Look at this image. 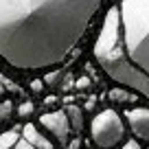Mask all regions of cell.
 <instances>
[{
	"mask_svg": "<svg viewBox=\"0 0 149 149\" xmlns=\"http://www.w3.org/2000/svg\"><path fill=\"white\" fill-rule=\"evenodd\" d=\"M31 112H33V105H31V103H24V105L20 107V114H22V116H29Z\"/></svg>",
	"mask_w": 149,
	"mask_h": 149,
	"instance_id": "obj_12",
	"label": "cell"
},
{
	"mask_svg": "<svg viewBox=\"0 0 149 149\" xmlns=\"http://www.w3.org/2000/svg\"><path fill=\"white\" fill-rule=\"evenodd\" d=\"M66 116H68L70 127H72L74 132H81L84 121H81V110H79V107H77V105H68V107H66Z\"/></svg>",
	"mask_w": 149,
	"mask_h": 149,
	"instance_id": "obj_9",
	"label": "cell"
},
{
	"mask_svg": "<svg viewBox=\"0 0 149 149\" xmlns=\"http://www.w3.org/2000/svg\"><path fill=\"white\" fill-rule=\"evenodd\" d=\"M118 11L127 55L149 79V0H123Z\"/></svg>",
	"mask_w": 149,
	"mask_h": 149,
	"instance_id": "obj_3",
	"label": "cell"
},
{
	"mask_svg": "<svg viewBox=\"0 0 149 149\" xmlns=\"http://www.w3.org/2000/svg\"><path fill=\"white\" fill-rule=\"evenodd\" d=\"M101 0H0V59L18 70L66 61Z\"/></svg>",
	"mask_w": 149,
	"mask_h": 149,
	"instance_id": "obj_1",
	"label": "cell"
},
{
	"mask_svg": "<svg viewBox=\"0 0 149 149\" xmlns=\"http://www.w3.org/2000/svg\"><path fill=\"white\" fill-rule=\"evenodd\" d=\"M22 136H24V138H26L31 145H35V147H40V149H53L51 143H48V140L44 138L40 132H37V127L31 125V123H26V125L22 127Z\"/></svg>",
	"mask_w": 149,
	"mask_h": 149,
	"instance_id": "obj_8",
	"label": "cell"
},
{
	"mask_svg": "<svg viewBox=\"0 0 149 149\" xmlns=\"http://www.w3.org/2000/svg\"><path fill=\"white\" fill-rule=\"evenodd\" d=\"M110 101H114V103H130L132 94L127 92V90H123V88H114V90H110Z\"/></svg>",
	"mask_w": 149,
	"mask_h": 149,
	"instance_id": "obj_10",
	"label": "cell"
},
{
	"mask_svg": "<svg viewBox=\"0 0 149 149\" xmlns=\"http://www.w3.org/2000/svg\"><path fill=\"white\" fill-rule=\"evenodd\" d=\"M11 112H13V103L11 101H0V123H5L11 118Z\"/></svg>",
	"mask_w": 149,
	"mask_h": 149,
	"instance_id": "obj_11",
	"label": "cell"
},
{
	"mask_svg": "<svg viewBox=\"0 0 149 149\" xmlns=\"http://www.w3.org/2000/svg\"><path fill=\"white\" fill-rule=\"evenodd\" d=\"M0 149H40V147L29 143L20 130H9L0 136Z\"/></svg>",
	"mask_w": 149,
	"mask_h": 149,
	"instance_id": "obj_7",
	"label": "cell"
},
{
	"mask_svg": "<svg viewBox=\"0 0 149 149\" xmlns=\"http://www.w3.org/2000/svg\"><path fill=\"white\" fill-rule=\"evenodd\" d=\"M33 90H35V92H40V90H42V86H40V81H33Z\"/></svg>",
	"mask_w": 149,
	"mask_h": 149,
	"instance_id": "obj_15",
	"label": "cell"
},
{
	"mask_svg": "<svg viewBox=\"0 0 149 149\" xmlns=\"http://www.w3.org/2000/svg\"><path fill=\"white\" fill-rule=\"evenodd\" d=\"M90 134L101 149H112L125 138V123L114 110H103L92 118Z\"/></svg>",
	"mask_w": 149,
	"mask_h": 149,
	"instance_id": "obj_4",
	"label": "cell"
},
{
	"mask_svg": "<svg viewBox=\"0 0 149 149\" xmlns=\"http://www.w3.org/2000/svg\"><path fill=\"white\" fill-rule=\"evenodd\" d=\"M5 84H7V81L2 79V77H0V97H2V94H5Z\"/></svg>",
	"mask_w": 149,
	"mask_h": 149,
	"instance_id": "obj_14",
	"label": "cell"
},
{
	"mask_svg": "<svg viewBox=\"0 0 149 149\" xmlns=\"http://www.w3.org/2000/svg\"><path fill=\"white\" fill-rule=\"evenodd\" d=\"M121 149H143V147H140V145L138 143H136V140H127V143L125 145H123V147Z\"/></svg>",
	"mask_w": 149,
	"mask_h": 149,
	"instance_id": "obj_13",
	"label": "cell"
},
{
	"mask_svg": "<svg viewBox=\"0 0 149 149\" xmlns=\"http://www.w3.org/2000/svg\"><path fill=\"white\" fill-rule=\"evenodd\" d=\"M40 125L57 140V145H61V147L68 145L70 130H72V127H70V121H68V116H66V112H59V110L57 112H46V114L40 116Z\"/></svg>",
	"mask_w": 149,
	"mask_h": 149,
	"instance_id": "obj_5",
	"label": "cell"
},
{
	"mask_svg": "<svg viewBox=\"0 0 149 149\" xmlns=\"http://www.w3.org/2000/svg\"><path fill=\"white\" fill-rule=\"evenodd\" d=\"M94 59L107 72V77H112L116 84H123L125 88L136 90L138 94L149 99V79L130 59L125 42H123V26H121L118 7H110V11L105 13L101 33L94 42Z\"/></svg>",
	"mask_w": 149,
	"mask_h": 149,
	"instance_id": "obj_2",
	"label": "cell"
},
{
	"mask_svg": "<svg viewBox=\"0 0 149 149\" xmlns=\"http://www.w3.org/2000/svg\"><path fill=\"white\" fill-rule=\"evenodd\" d=\"M130 130L138 136L140 140L149 143V107H132L125 112Z\"/></svg>",
	"mask_w": 149,
	"mask_h": 149,
	"instance_id": "obj_6",
	"label": "cell"
}]
</instances>
